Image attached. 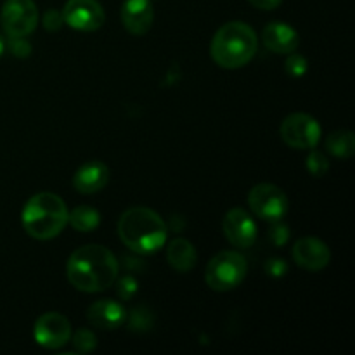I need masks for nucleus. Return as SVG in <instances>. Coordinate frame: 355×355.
Listing matches in <instances>:
<instances>
[{"label": "nucleus", "instance_id": "1", "mask_svg": "<svg viewBox=\"0 0 355 355\" xmlns=\"http://www.w3.org/2000/svg\"><path fill=\"white\" fill-rule=\"evenodd\" d=\"M66 274L76 290L97 293L113 286L118 277V260L104 246L87 245L71 253Z\"/></svg>", "mask_w": 355, "mask_h": 355}, {"label": "nucleus", "instance_id": "2", "mask_svg": "<svg viewBox=\"0 0 355 355\" xmlns=\"http://www.w3.org/2000/svg\"><path fill=\"white\" fill-rule=\"evenodd\" d=\"M166 224L156 211L135 207L118 220V236L127 248L139 255H153L166 241Z\"/></svg>", "mask_w": 355, "mask_h": 355}, {"label": "nucleus", "instance_id": "3", "mask_svg": "<svg viewBox=\"0 0 355 355\" xmlns=\"http://www.w3.org/2000/svg\"><path fill=\"white\" fill-rule=\"evenodd\" d=\"M257 33L243 21H231L218 28L211 40V58L218 66L227 69L248 64L257 52Z\"/></svg>", "mask_w": 355, "mask_h": 355}, {"label": "nucleus", "instance_id": "4", "mask_svg": "<svg viewBox=\"0 0 355 355\" xmlns=\"http://www.w3.org/2000/svg\"><path fill=\"white\" fill-rule=\"evenodd\" d=\"M23 227L31 238L47 241L61 234L68 224V208L64 201L52 193H38L28 200L21 215Z\"/></svg>", "mask_w": 355, "mask_h": 355}, {"label": "nucleus", "instance_id": "5", "mask_svg": "<svg viewBox=\"0 0 355 355\" xmlns=\"http://www.w3.org/2000/svg\"><path fill=\"white\" fill-rule=\"evenodd\" d=\"M246 260L238 252H220L210 260L207 267L208 286L217 291H229L239 286L246 277Z\"/></svg>", "mask_w": 355, "mask_h": 355}, {"label": "nucleus", "instance_id": "6", "mask_svg": "<svg viewBox=\"0 0 355 355\" xmlns=\"http://www.w3.org/2000/svg\"><path fill=\"white\" fill-rule=\"evenodd\" d=\"M248 203L257 217L277 222L288 211V196L274 184H259L248 194Z\"/></svg>", "mask_w": 355, "mask_h": 355}, {"label": "nucleus", "instance_id": "7", "mask_svg": "<svg viewBox=\"0 0 355 355\" xmlns=\"http://www.w3.org/2000/svg\"><path fill=\"white\" fill-rule=\"evenodd\" d=\"M0 17L9 37H26L37 28L38 10L33 0H6Z\"/></svg>", "mask_w": 355, "mask_h": 355}, {"label": "nucleus", "instance_id": "8", "mask_svg": "<svg viewBox=\"0 0 355 355\" xmlns=\"http://www.w3.org/2000/svg\"><path fill=\"white\" fill-rule=\"evenodd\" d=\"M281 137L290 148L311 149L321 139V127L315 118L305 113H293L281 123Z\"/></svg>", "mask_w": 355, "mask_h": 355}, {"label": "nucleus", "instance_id": "9", "mask_svg": "<svg viewBox=\"0 0 355 355\" xmlns=\"http://www.w3.org/2000/svg\"><path fill=\"white\" fill-rule=\"evenodd\" d=\"M33 336L38 345L44 349H61L71 338V324L64 315L58 312H47V314H42L35 322Z\"/></svg>", "mask_w": 355, "mask_h": 355}, {"label": "nucleus", "instance_id": "10", "mask_svg": "<svg viewBox=\"0 0 355 355\" xmlns=\"http://www.w3.org/2000/svg\"><path fill=\"white\" fill-rule=\"evenodd\" d=\"M104 17V9L97 0H68L62 9L64 23L80 31L99 30Z\"/></svg>", "mask_w": 355, "mask_h": 355}, {"label": "nucleus", "instance_id": "11", "mask_svg": "<svg viewBox=\"0 0 355 355\" xmlns=\"http://www.w3.org/2000/svg\"><path fill=\"white\" fill-rule=\"evenodd\" d=\"M224 234L238 248H248L257 239V224L245 210L232 208L224 217Z\"/></svg>", "mask_w": 355, "mask_h": 355}, {"label": "nucleus", "instance_id": "12", "mask_svg": "<svg viewBox=\"0 0 355 355\" xmlns=\"http://www.w3.org/2000/svg\"><path fill=\"white\" fill-rule=\"evenodd\" d=\"M293 259L302 269L315 272V270H321L328 266L329 259H331V252L321 239L302 238L295 243Z\"/></svg>", "mask_w": 355, "mask_h": 355}, {"label": "nucleus", "instance_id": "13", "mask_svg": "<svg viewBox=\"0 0 355 355\" xmlns=\"http://www.w3.org/2000/svg\"><path fill=\"white\" fill-rule=\"evenodd\" d=\"M155 19L151 0H125L121 6V23L132 35H144Z\"/></svg>", "mask_w": 355, "mask_h": 355}, {"label": "nucleus", "instance_id": "14", "mask_svg": "<svg viewBox=\"0 0 355 355\" xmlns=\"http://www.w3.org/2000/svg\"><path fill=\"white\" fill-rule=\"evenodd\" d=\"M262 40L263 45L276 54H291L297 51L300 38L290 24L274 21L263 28Z\"/></svg>", "mask_w": 355, "mask_h": 355}, {"label": "nucleus", "instance_id": "15", "mask_svg": "<svg viewBox=\"0 0 355 355\" xmlns=\"http://www.w3.org/2000/svg\"><path fill=\"white\" fill-rule=\"evenodd\" d=\"M87 319L99 329H116L127 321V312L118 302L99 300L87 311Z\"/></svg>", "mask_w": 355, "mask_h": 355}, {"label": "nucleus", "instance_id": "16", "mask_svg": "<svg viewBox=\"0 0 355 355\" xmlns=\"http://www.w3.org/2000/svg\"><path fill=\"white\" fill-rule=\"evenodd\" d=\"M110 170L103 162H87L85 165L80 166L73 179V186L78 193L92 194L103 189L107 184Z\"/></svg>", "mask_w": 355, "mask_h": 355}, {"label": "nucleus", "instance_id": "17", "mask_svg": "<svg viewBox=\"0 0 355 355\" xmlns=\"http://www.w3.org/2000/svg\"><path fill=\"white\" fill-rule=\"evenodd\" d=\"M166 259H168L170 266L175 270H179V272H189L196 266L198 255L194 246L187 239L177 238L168 245Z\"/></svg>", "mask_w": 355, "mask_h": 355}, {"label": "nucleus", "instance_id": "18", "mask_svg": "<svg viewBox=\"0 0 355 355\" xmlns=\"http://www.w3.org/2000/svg\"><path fill=\"white\" fill-rule=\"evenodd\" d=\"M326 149L336 158H350L355 151V137L350 130H336L326 139Z\"/></svg>", "mask_w": 355, "mask_h": 355}, {"label": "nucleus", "instance_id": "19", "mask_svg": "<svg viewBox=\"0 0 355 355\" xmlns=\"http://www.w3.org/2000/svg\"><path fill=\"white\" fill-rule=\"evenodd\" d=\"M68 222L75 231L90 232L99 225L101 217L97 210L90 207H76L71 214H68Z\"/></svg>", "mask_w": 355, "mask_h": 355}, {"label": "nucleus", "instance_id": "20", "mask_svg": "<svg viewBox=\"0 0 355 355\" xmlns=\"http://www.w3.org/2000/svg\"><path fill=\"white\" fill-rule=\"evenodd\" d=\"M73 345H75V350L78 352L87 354L90 350L96 349L97 342H96V335H94L90 329H78L73 336Z\"/></svg>", "mask_w": 355, "mask_h": 355}, {"label": "nucleus", "instance_id": "21", "mask_svg": "<svg viewBox=\"0 0 355 355\" xmlns=\"http://www.w3.org/2000/svg\"><path fill=\"white\" fill-rule=\"evenodd\" d=\"M153 326V315L149 314L148 309L137 307L130 314V328L134 331H146Z\"/></svg>", "mask_w": 355, "mask_h": 355}, {"label": "nucleus", "instance_id": "22", "mask_svg": "<svg viewBox=\"0 0 355 355\" xmlns=\"http://www.w3.org/2000/svg\"><path fill=\"white\" fill-rule=\"evenodd\" d=\"M307 168L312 175L321 177L329 170V163L326 156L319 151H312L307 158Z\"/></svg>", "mask_w": 355, "mask_h": 355}, {"label": "nucleus", "instance_id": "23", "mask_svg": "<svg viewBox=\"0 0 355 355\" xmlns=\"http://www.w3.org/2000/svg\"><path fill=\"white\" fill-rule=\"evenodd\" d=\"M286 73L293 78H298V76H304L305 71H307V61H305L304 55H298L291 52L290 58L286 59V66H284Z\"/></svg>", "mask_w": 355, "mask_h": 355}, {"label": "nucleus", "instance_id": "24", "mask_svg": "<svg viewBox=\"0 0 355 355\" xmlns=\"http://www.w3.org/2000/svg\"><path fill=\"white\" fill-rule=\"evenodd\" d=\"M137 291V281L130 276H123L120 281H118V295L123 300H130L132 297Z\"/></svg>", "mask_w": 355, "mask_h": 355}, {"label": "nucleus", "instance_id": "25", "mask_svg": "<svg viewBox=\"0 0 355 355\" xmlns=\"http://www.w3.org/2000/svg\"><path fill=\"white\" fill-rule=\"evenodd\" d=\"M10 38V51H12L14 55L17 58H26L31 52V45L28 44V40L24 37H9Z\"/></svg>", "mask_w": 355, "mask_h": 355}, {"label": "nucleus", "instance_id": "26", "mask_svg": "<svg viewBox=\"0 0 355 355\" xmlns=\"http://www.w3.org/2000/svg\"><path fill=\"white\" fill-rule=\"evenodd\" d=\"M270 239L274 241V245L276 246H283L284 243L290 239V229H288V225L284 224H279V220L276 222V225H274L272 229H270L269 232Z\"/></svg>", "mask_w": 355, "mask_h": 355}, {"label": "nucleus", "instance_id": "27", "mask_svg": "<svg viewBox=\"0 0 355 355\" xmlns=\"http://www.w3.org/2000/svg\"><path fill=\"white\" fill-rule=\"evenodd\" d=\"M62 23H64V19H62V12H59V10H54V9H51L45 12L44 24L47 30H51V31L59 30V28L62 26Z\"/></svg>", "mask_w": 355, "mask_h": 355}, {"label": "nucleus", "instance_id": "28", "mask_svg": "<svg viewBox=\"0 0 355 355\" xmlns=\"http://www.w3.org/2000/svg\"><path fill=\"white\" fill-rule=\"evenodd\" d=\"M286 270H288V266L283 262V260L277 259V257L276 259H270L269 262L266 263V272L269 274V276L279 277V276H283Z\"/></svg>", "mask_w": 355, "mask_h": 355}, {"label": "nucleus", "instance_id": "29", "mask_svg": "<svg viewBox=\"0 0 355 355\" xmlns=\"http://www.w3.org/2000/svg\"><path fill=\"white\" fill-rule=\"evenodd\" d=\"M248 2L252 3L253 7H257V9L272 10L276 9V7H279L283 0H248Z\"/></svg>", "mask_w": 355, "mask_h": 355}, {"label": "nucleus", "instance_id": "30", "mask_svg": "<svg viewBox=\"0 0 355 355\" xmlns=\"http://www.w3.org/2000/svg\"><path fill=\"white\" fill-rule=\"evenodd\" d=\"M3 49H6V44H3L2 37H0V58H2V54H3Z\"/></svg>", "mask_w": 355, "mask_h": 355}]
</instances>
